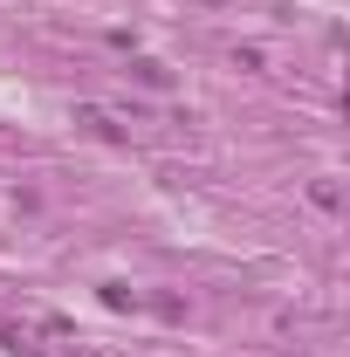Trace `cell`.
<instances>
[{"instance_id":"3957f363","label":"cell","mask_w":350,"mask_h":357,"mask_svg":"<svg viewBox=\"0 0 350 357\" xmlns=\"http://www.w3.org/2000/svg\"><path fill=\"white\" fill-rule=\"evenodd\" d=\"M137 83H144V89H165V83H172V69H165V62H137Z\"/></svg>"},{"instance_id":"6da1fadb","label":"cell","mask_w":350,"mask_h":357,"mask_svg":"<svg viewBox=\"0 0 350 357\" xmlns=\"http://www.w3.org/2000/svg\"><path fill=\"white\" fill-rule=\"evenodd\" d=\"M76 124H83L89 137H103V144H117V137H124V131H117V117H110V110H96V103H76Z\"/></svg>"},{"instance_id":"7a4b0ae2","label":"cell","mask_w":350,"mask_h":357,"mask_svg":"<svg viewBox=\"0 0 350 357\" xmlns=\"http://www.w3.org/2000/svg\"><path fill=\"white\" fill-rule=\"evenodd\" d=\"M0 344H7V351H21V357L35 351V337H28V330H21V323H7V316H0Z\"/></svg>"}]
</instances>
